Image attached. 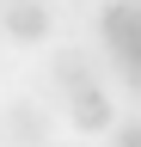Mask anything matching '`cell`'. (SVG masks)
<instances>
[{
    "mask_svg": "<svg viewBox=\"0 0 141 147\" xmlns=\"http://www.w3.org/2000/svg\"><path fill=\"white\" fill-rule=\"evenodd\" d=\"M67 117H74V129H86V135H104V129H117V104L104 86H86L67 98Z\"/></svg>",
    "mask_w": 141,
    "mask_h": 147,
    "instance_id": "obj_3",
    "label": "cell"
},
{
    "mask_svg": "<svg viewBox=\"0 0 141 147\" xmlns=\"http://www.w3.org/2000/svg\"><path fill=\"white\" fill-rule=\"evenodd\" d=\"M0 147H49V117L43 104H6V117H0Z\"/></svg>",
    "mask_w": 141,
    "mask_h": 147,
    "instance_id": "obj_2",
    "label": "cell"
},
{
    "mask_svg": "<svg viewBox=\"0 0 141 147\" xmlns=\"http://www.w3.org/2000/svg\"><path fill=\"white\" fill-rule=\"evenodd\" d=\"M98 37H104V49L117 55L123 74L141 67V0H111V6L98 12Z\"/></svg>",
    "mask_w": 141,
    "mask_h": 147,
    "instance_id": "obj_1",
    "label": "cell"
},
{
    "mask_svg": "<svg viewBox=\"0 0 141 147\" xmlns=\"http://www.w3.org/2000/svg\"><path fill=\"white\" fill-rule=\"evenodd\" d=\"M0 25H6V37H19V43H43L49 37V6L43 0H6Z\"/></svg>",
    "mask_w": 141,
    "mask_h": 147,
    "instance_id": "obj_4",
    "label": "cell"
},
{
    "mask_svg": "<svg viewBox=\"0 0 141 147\" xmlns=\"http://www.w3.org/2000/svg\"><path fill=\"white\" fill-rule=\"evenodd\" d=\"M49 74H55V86L67 92V98H74V92H86V86H98V80H92V67H86V55H74V49H61Z\"/></svg>",
    "mask_w": 141,
    "mask_h": 147,
    "instance_id": "obj_5",
    "label": "cell"
}]
</instances>
